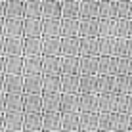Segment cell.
I'll list each match as a JSON object with an SVG mask.
<instances>
[{"label":"cell","instance_id":"23","mask_svg":"<svg viewBox=\"0 0 132 132\" xmlns=\"http://www.w3.org/2000/svg\"><path fill=\"white\" fill-rule=\"evenodd\" d=\"M80 92H96V94H100V75L80 73Z\"/></svg>","mask_w":132,"mask_h":132},{"label":"cell","instance_id":"2","mask_svg":"<svg viewBox=\"0 0 132 132\" xmlns=\"http://www.w3.org/2000/svg\"><path fill=\"white\" fill-rule=\"evenodd\" d=\"M79 100H80V111H90V113L100 111V94H96V92H80Z\"/></svg>","mask_w":132,"mask_h":132},{"label":"cell","instance_id":"20","mask_svg":"<svg viewBox=\"0 0 132 132\" xmlns=\"http://www.w3.org/2000/svg\"><path fill=\"white\" fill-rule=\"evenodd\" d=\"M25 88V75H6V94H21Z\"/></svg>","mask_w":132,"mask_h":132},{"label":"cell","instance_id":"51","mask_svg":"<svg viewBox=\"0 0 132 132\" xmlns=\"http://www.w3.org/2000/svg\"><path fill=\"white\" fill-rule=\"evenodd\" d=\"M0 113H6V92H0Z\"/></svg>","mask_w":132,"mask_h":132},{"label":"cell","instance_id":"18","mask_svg":"<svg viewBox=\"0 0 132 132\" xmlns=\"http://www.w3.org/2000/svg\"><path fill=\"white\" fill-rule=\"evenodd\" d=\"M80 130H100V111H80Z\"/></svg>","mask_w":132,"mask_h":132},{"label":"cell","instance_id":"25","mask_svg":"<svg viewBox=\"0 0 132 132\" xmlns=\"http://www.w3.org/2000/svg\"><path fill=\"white\" fill-rule=\"evenodd\" d=\"M80 19L61 17V36H80Z\"/></svg>","mask_w":132,"mask_h":132},{"label":"cell","instance_id":"3","mask_svg":"<svg viewBox=\"0 0 132 132\" xmlns=\"http://www.w3.org/2000/svg\"><path fill=\"white\" fill-rule=\"evenodd\" d=\"M23 130L27 132H40L44 130V113H25V121H23Z\"/></svg>","mask_w":132,"mask_h":132},{"label":"cell","instance_id":"10","mask_svg":"<svg viewBox=\"0 0 132 132\" xmlns=\"http://www.w3.org/2000/svg\"><path fill=\"white\" fill-rule=\"evenodd\" d=\"M6 75H25V56H6Z\"/></svg>","mask_w":132,"mask_h":132},{"label":"cell","instance_id":"56","mask_svg":"<svg viewBox=\"0 0 132 132\" xmlns=\"http://www.w3.org/2000/svg\"><path fill=\"white\" fill-rule=\"evenodd\" d=\"M4 122H6V113H0V130H4Z\"/></svg>","mask_w":132,"mask_h":132},{"label":"cell","instance_id":"7","mask_svg":"<svg viewBox=\"0 0 132 132\" xmlns=\"http://www.w3.org/2000/svg\"><path fill=\"white\" fill-rule=\"evenodd\" d=\"M42 56H61V36H42Z\"/></svg>","mask_w":132,"mask_h":132},{"label":"cell","instance_id":"50","mask_svg":"<svg viewBox=\"0 0 132 132\" xmlns=\"http://www.w3.org/2000/svg\"><path fill=\"white\" fill-rule=\"evenodd\" d=\"M0 75H6V54H0Z\"/></svg>","mask_w":132,"mask_h":132},{"label":"cell","instance_id":"29","mask_svg":"<svg viewBox=\"0 0 132 132\" xmlns=\"http://www.w3.org/2000/svg\"><path fill=\"white\" fill-rule=\"evenodd\" d=\"M119 17H100V36H117Z\"/></svg>","mask_w":132,"mask_h":132},{"label":"cell","instance_id":"54","mask_svg":"<svg viewBox=\"0 0 132 132\" xmlns=\"http://www.w3.org/2000/svg\"><path fill=\"white\" fill-rule=\"evenodd\" d=\"M0 17H6V0H0Z\"/></svg>","mask_w":132,"mask_h":132},{"label":"cell","instance_id":"26","mask_svg":"<svg viewBox=\"0 0 132 132\" xmlns=\"http://www.w3.org/2000/svg\"><path fill=\"white\" fill-rule=\"evenodd\" d=\"M42 54L36 56H25V75H38L42 73Z\"/></svg>","mask_w":132,"mask_h":132},{"label":"cell","instance_id":"46","mask_svg":"<svg viewBox=\"0 0 132 132\" xmlns=\"http://www.w3.org/2000/svg\"><path fill=\"white\" fill-rule=\"evenodd\" d=\"M117 111L119 113H130V94H119Z\"/></svg>","mask_w":132,"mask_h":132},{"label":"cell","instance_id":"9","mask_svg":"<svg viewBox=\"0 0 132 132\" xmlns=\"http://www.w3.org/2000/svg\"><path fill=\"white\" fill-rule=\"evenodd\" d=\"M80 56H100V36H80Z\"/></svg>","mask_w":132,"mask_h":132},{"label":"cell","instance_id":"17","mask_svg":"<svg viewBox=\"0 0 132 132\" xmlns=\"http://www.w3.org/2000/svg\"><path fill=\"white\" fill-rule=\"evenodd\" d=\"M42 75H61V56H44Z\"/></svg>","mask_w":132,"mask_h":132},{"label":"cell","instance_id":"12","mask_svg":"<svg viewBox=\"0 0 132 132\" xmlns=\"http://www.w3.org/2000/svg\"><path fill=\"white\" fill-rule=\"evenodd\" d=\"M100 75H117L119 73V57L117 56H100Z\"/></svg>","mask_w":132,"mask_h":132},{"label":"cell","instance_id":"55","mask_svg":"<svg viewBox=\"0 0 132 132\" xmlns=\"http://www.w3.org/2000/svg\"><path fill=\"white\" fill-rule=\"evenodd\" d=\"M4 19H6V17H0V36H6V27H4Z\"/></svg>","mask_w":132,"mask_h":132},{"label":"cell","instance_id":"31","mask_svg":"<svg viewBox=\"0 0 132 132\" xmlns=\"http://www.w3.org/2000/svg\"><path fill=\"white\" fill-rule=\"evenodd\" d=\"M42 54V36H25L23 56H36Z\"/></svg>","mask_w":132,"mask_h":132},{"label":"cell","instance_id":"38","mask_svg":"<svg viewBox=\"0 0 132 132\" xmlns=\"http://www.w3.org/2000/svg\"><path fill=\"white\" fill-rule=\"evenodd\" d=\"M117 92V75H100V94Z\"/></svg>","mask_w":132,"mask_h":132},{"label":"cell","instance_id":"35","mask_svg":"<svg viewBox=\"0 0 132 132\" xmlns=\"http://www.w3.org/2000/svg\"><path fill=\"white\" fill-rule=\"evenodd\" d=\"M80 17H100V0H80Z\"/></svg>","mask_w":132,"mask_h":132},{"label":"cell","instance_id":"22","mask_svg":"<svg viewBox=\"0 0 132 132\" xmlns=\"http://www.w3.org/2000/svg\"><path fill=\"white\" fill-rule=\"evenodd\" d=\"M100 56H80V73L100 75Z\"/></svg>","mask_w":132,"mask_h":132},{"label":"cell","instance_id":"16","mask_svg":"<svg viewBox=\"0 0 132 132\" xmlns=\"http://www.w3.org/2000/svg\"><path fill=\"white\" fill-rule=\"evenodd\" d=\"M42 90H44V77H42V73H38V75H25V88H23V92L42 94Z\"/></svg>","mask_w":132,"mask_h":132},{"label":"cell","instance_id":"42","mask_svg":"<svg viewBox=\"0 0 132 132\" xmlns=\"http://www.w3.org/2000/svg\"><path fill=\"white\" fill-rule=\"evenodd\" d=\"M25 17H42V0H25Z\"/></svg>","mask_w":132,"mask_h":132},{"label":"cell","instance_id":"47","mask_svg":"<svg viewBox=\"0 0 132 132\" xmlns=\"http://www.w3.org/2000/svg\"><path fill=\"white\" fill-rule=\"evenodd\" d=\"M126 73H132V56L119 57V73L117 75H126Z\"/></svg>","mask_w":132,"mask_h":132},{"label":"cell","instance_id":"32","mask_svg":"<svg viewBox=\"0 0 132 132\" xmlns=\"http://www.w3.org/2000/svg\"><path fill=\"white\" fill-rule=\"evenodd\" d=\"M117 119H119V111H100V130H117Z\"/></svg>","mask_w":132,"mask_h":132},{"label":"cell","instance_id":"34","mask_svg":"<svg viewBox=\"0 0 132 132\" xmlns=\"http://www.w3.org/2000/svg\"><path fill=\"white\" fill-rule=\"evenodd\" d=\"M117 100H119V94H117V92L100 94V111H102V113L117 111Z\"/></svg>","mask_w":132,"mask_h":132},{"label":"cell","instance_id":"24","mask_svg":"<svg viewBox=\"0 0 132 132\" xmlns=\"http://www.w3.org/2000/svg\"><path fill=\"white\" fill-rule=\"evenodd\" d=\"M63 0H42V17H61Z\"/></svg>","mask_w":132,"mask_h":132},{"label":"cell","instance_id":"33","mask_svg":"<svg viewBox=\"0 0 132 132\" xmlns=\"http://www.w3.org/2000/svg\"><path fill=\"white\" fill-rule=\"evenodd\" d=\"M61 17H71V19H80V0H63Z\"/></svg>","mask_w":132,"mask_h":132},{"label":"cell","instance_id":"52","mask_svg":"<svg viewBox=\"0 0 132 132\" xmlns=\"http://www.w3.org/2000/svg\"><path fill=\"white\" fill-rule=\"evenodd\" d=\"M0 54H6V36H0Z\"/></svg>","mask_w":132,"mask_h":132},{"label":"cell","instance_id":"59","mask_svg":"<svg viewBox=\"0 0 132 132\" xmlns=\"http://www.w3.org/2000/svg\"><path fill=\"white\" fill-rule=\"evenodd\" d=\"M130 130H132V121H130Z\"/></svg>","mask_w":132,"mask_h":132},{"label":"cell","instance_id":"13","mask_svg":"<svg viewBox=\"0 0 132 132\" xmlns=\"http://www.w3.org/2000/svg\"><path fill=\"white\" fill-rule=\"evenodd\" d=\"M42 36H61V17H42Z\"/></svg>","mask_w":132,"mask_h":132},{"label":"cell","instance_id":"21","mask_svg":"<svg viewBox=\"0 0 132 132\" xmlns=\"http://www.w3.org/2000/svg\"><path fill=\"white\" fill-rule=\"evenodd\" d=\"M61 130H65V132L80 130V111L79 113H61Z\"/></svg>","mask_w":132,"mask_h":132},{"label":"cell","instance_id":"28","mask_svg":"<svg viewBox=\"0 0 132 132\" xmlns=\"http://www.w3.org/2000/svg\"><path fill=\"white\" fill-rule=\"evenodd\" d=\"M42 113H44V111H42ZM44 130H46V132L61 130V111L44 113Z\"/></svg>","mask_w":132,"mask_h":132},{"label":"cell","instance_id":"40","mask_svg":"<svg viewBox=\"0 0 132 132\" xmlns=\"http://www.w3.org/2000/svg\"><path fill=\"white\" fill-rule=\"evenodd\" d=\"M6 111H25L23 109V92L6 94Z\"/></svg>","mask_w":132,"mask_h":132},{"label":"cell","instance_id":"39","mask_svg":"<svg viewBox=\"0 0 132 132\" xmlns=\"http://www.w3.org/2000/svg\"><path fill=\"white\" fill-rule=\"evenodd\" d=\"M117 36H100V56H115Z\"/></svg>","mask_w":132,"mask_h":132},{"label":"cell","instance_id":"8","mask_svg":"<svg viewBox=\"0 0 132 132\" xmlns=\"http://www.w3.org/2000/svg\"><path fill=\"white\" fill-rule=\"evenodd\" d=\"M61 56H80V36H61Z\"/></svg>","mask_w":132,"mask_h":132},{"label":"cell","instance_id":"4","mask_svg":"<svg viewBox=\"0 0 132 132\" xmlns=\"http://www.w3.org/2000/svg\"><path fill=\"white\" fill-rule=\"evenodd\" d=\"M23 121H25V111H6L4 130H10V132L23 130Z\"/></svg>","mask_w":132,"mask_h":132},{"label":"cell","instance_id":"30","mask_svg":"<svg viewBox=\"0 0 132 132\" xmlns=\"http://www.w3.org/2000/svg\"><path fill=\"white\" fill-rule=\"evenodd\" d=\"M23 36H42V17H25Z\"/></svg>","mask_w":132,"mask_h":132},{"label":"cell","instance_id":"41","mask_svg":"<svg viewBox=\"0 0 132 132\" xmlns=\"http://www.w3.org/2000/svg\"><path fill=\"white\" fill-rule=\"evenodd\" d=\"M117 94H132V73L117 75Z\"/></svg>","mask_w":132,"mask_h":132},{"label":"cell","instance_id":"53","mask_svg":"<svg viewBox=\"0 0 132 132\" xmlns=\"http://www.w3.org/2000/svg\"><path fill=\"white\" fill-rule=\"evenodd\" d=\"M0 92H6V75H0Z\"/></svg>","mask_w":132,"mask_h":132},{"label":"cell","instance_id":"15","mask_svg":"<svg viewBox=\"0 0 132 132\" xmlns=\"http://www.w3.org/2000/svg\"><path fill=\"white\" fill-rule=\"evenodd\" d=\"M23 109H25V113H38V111H42V94L23 92Z\"/></svg>","mask_w":132,"mask_h":132},{"label":"cell","instance_id":"36","mask_svg":"<svg viewBox=\"0 0 132 132\" xmlns=\"http://www.w3.org/2000/svg\"><path fill=\"white\" fill-rule=\"evenodd\" d=\"M6 17H25V0H6Z\"/></svg>","mask_w":132,"mask_h":132},{"label":"cell","instance_id":"14","mask_svg":"<svg viewBox=\"0 0 132 132\" xmlns=\"http://www.w3.org/2000/svg\"><path fill=\"white\" fill-rule=\"evenodd\" d=\"M61 75H80V56H61Z\"/></svg>","mask_w":132,"mask_h":132},{"label":"cell","instance_id":"58","mask_svg":"<svg viewBox=\"0 0 132 132\" xmlns=\"http://www.w3.org/2000/svg\"><path fill=\"white\" fill-rule=\"evenodd\" d=\"M130 113H132V94H130Z\"/></svg>","mask_w":132,"mask_h":132},{"label":"cell","instance_id":"27","mask_svg":"<svg viewBox=\"0 0 132 132\" xmlns=\"http://www.w3.org/2000/svg\"><path fill=\"white\" fill-rule=\"evenodd\" d=\"M61 92H80V75H61Z\"/></svg>","mask_w":132,"mask_h":132},{"label":"cell","instance_id":"6","mask_svg":"<svg viewBox=\"0 0 132 132\" xmlns=\"http://www.w3.org/2000/svg\"><path fill=\"white\" fill-rule=\"evenodd\" d=\"M4 27H6V36H23L25 17H6Z\"/></svg>","mask_w":132,"mask_h":132},{"label":"cell","instance_id":"43","mask_svg":"<svg viewBox=\"0 0 132 132\" xmlns=\"http://www.w3.org/2000/svg\"><path fill=\"white\" fill-rule=\"evenodd\" d=\"M117 36L130 38L132 36V17H119L117 21Z\"/></svg>","mask_w":132,"mask_h":132},{"label":"cell","instance_id":"5","mask_svg":"<svg viewBox=\"0 0 132 132\" xmlns=\"http://www.w3.org/2000/svg\"><path fill=\"white\" fill-rule=\"evenodd\" d=\"M79 94H80V92H79ZM79 94L61 92V113H79V111H80Z\"/></svg>","mask_w":132,"mask_h":132},{"label":"cell","instance_id":"48","mask_svg":"<svg viewBox=\"0 0 132 132\" xmlns=\"http://www.w3.org/2000/svg\"><path fill=\"white\" fill-rule=\"evenodd\" d=\"M117 17H132V0H119Z\"/></svg>","mask_w":132,"mask_h":132},{"label":"cell","instance_id":"37","mask_svg":"<svg viewBox=\"0 0 132 132\" xmlns=\"http://www.w3.org/2000/svg\"><path fill=\"white\" fill-rule=\"evenodd\" d=\"M119 0H100V17H117Z\"/></svg>","mask_w":132,"mask_h":132},{"label":"cell","instance_id":"19","mask_svg":"<svg viewBox=\"0 0 132 132\" xmlns=\"http://www.w3.org/2000/svg\"><path fill=\"white\" fill-rule=\"evenodd\" d=\"M25 36H6V56H23Z\"/></svg>","mask_w":132,"mask_h":132},{"label":"cell","instance_id":"11","mask_svg":"<svg viewBox=\"0 0 132 132\" xmlns=\"http://www.w3.org/2000/svg\"><path fill=\"white\" fill-rule=\"evenodd\" d=\"M80 36H100V17H80Z\"/></svg>","mask_w":132,"mask_h":132},{"label":"cell","instance_id":"57","mask_svg":"<svg viewBox=\"0 0 132 132\" xmlns=\"http://www.w3.org/2000/svg\"><path fill=\"white\" fill-rule=\"evenodd\" d=\"M130 56H132V36H130Z\"/></svg>","mask_w":132,"mask_h":132},{"label":"cell","instance_id":"49","mask_svg":"<svg viewBox=\"0 0 132 132\" xmlns=\"http://www.w3.org/2000/svg\"><path fill=\"white\" fill-rule=\"evenodd\" d=\"M130 121H132V113H119L117 130H130Z\"/></svg>","mask_w":132,"mask_h":132},{"label":"cell","instance_id":"44","mask_svg":"<svg viewBox=\"0 0 132 132\" xmlns=\"http://www.w3.org/2000/svg\"><path fill=\"white\" fill-rule=\"evenodd\" d=\"M42 77H44V90H48V92H61V75H42Z\"/></svg>","mask_w":132,"mask_h":132},{"label":"cell","instance_id":"1","mask_svg":"<svg viewBox=\"0 0 132 132\" xmlns=\"http://www.w3.org/2000/svg\"><path fill=\"white\" fill-rule=\"evenodd\" d=\"M42 111H61V92H42Z\"/></svg>","mask_w":132,"mask_h":132},{"label":"cell","instance_id":"45","mask_svg":"<svg viewBox=\"0 0 132 132\" xmlns=\"http://www.w3.org/2000/svg\"><path fill=\"white\" fill-rule=\"evenodd\" d=\"M115 56H130V38H122V36H117L115 42Z\"/></svg>","mask_w":132,"mask_h":132}]
</instances>
